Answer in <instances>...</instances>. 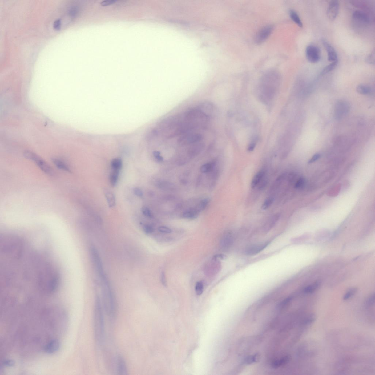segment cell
I'll use <instances>...</instances> for the list:
<instances>
[{
  "label": "cell",
  "instance_id": "52",
  "mask_svg": "<svg viewBox=\"0 0 375 375\" xmlns=\"http://www.w3.org/2000/svg\"><path fill=\"white\" fill-rule=\"evenodd\" d=\"M161 281L162 284L164 286L166 287L167 286V280H166L165 272H162V273Z\"/></svg>",
  "mask_w": 375,
  "mask_h": 375
},
{
  "label": "cell",
  "instance_id": "32",
  "mask_svg": "<svg viewBox=\"0 0 375 375\" xmlns=\"http://www.w3.org/2000/svg\"><path fill=\"white\" fill-rule=\"evenodd\" d=\"M195 291L196 294L198 295H200L202 294L203 291H204V285L201 281H198L197 282L195 286Z\"/></svg>",
  "mask_w": 375,
  "mask_h": 375
},
{
  "label": "cell",
  "instance_id": "40",
  "mask_svg": "<svg viewBox=\"0 0 375 375\" xmlns=\"http://www.w3.org/2000/svg\"><path fill=\"white\" fill-rule=\"evenodd\" d=\"M375 302V295L374 294L372 295V296L369 297L367 300L366 302V305L367 307H368L372 306L374 304Z\"/></svg>",
  "mask_w": 375,
  "mask_h": 375
},
{
  "label": "cell",
  "instance_id": "47",
  "mask_svg": "<svg viewBox=\"0 0 375 375\" xmlns=\"http://www.w3.org/2000/svg\"><path fill=\"white\" fill-rule=\"evenodd\" d=\"M133 192H134V194L135 195L139 197H142L143 195V193L142 190L138 188H134L133 189Z\"/></svg>",
  "mask_w": 375,
  "mask_h": 375
},
{
  "label": "cell",
  "instance_id": "36",
  "mask_svg": "<svg viewBox=\"0 0 375 375\" xmlns=\"http://www.w3.org/2000/svg\"><path fill=\"white\" fill-rule=\"evenodd\" d=\"M306 183V181L305 179L303 178H301L296 183L295 188L297 189L302 188L305 186Z\"/></svg>",
  "mask_w": 375,
  "mask_h": 375
},
{
  "label": "cell",
  "instance_id": "34",
  "mask_svg": "<svg viewBox=\"0 0 375 375\" xmlns=\"http://www.w3.org/2000/svg\"><path fill=\"white\" fill-rule=\"evenodd\" d=\"M274 198L272 197H270V198L266 199L265 200L264 204H263L262 208L263 210H266L271 205L272 203L274 202Z\"/></svg>",
  "mask_w": 375,
  "mask_h": 375
},
{
  "label": "cell",
  "instance_id": "25",
  "mask_svg": "<svg viewBox=\"0 0 375 375\" xmlns=\"http://www.w3.org/2000/svg\"><path fill=\"white\" fill-rule=\"evenodd\" d=\"M122 160L120 158H116L112 160L111 167L113 170L119 171L122 167Z\"/></svg>",
  "mask_w": 375,
  "mask_h": 375
},
{
  "label": "cell",
  "instance_id": "11",
  "mask_svg": "<svg viewBox=\"0 0 375 375\" xmlns=\"http://www.w3.org/2000/svg\"><path fill=\"white\" fill-rule=\"evenodd\" d=\"M339 1H332L330 2L327 11V15L330 20L333 21L335 20L339 14Z\"/></svg>",
  "mask_w": 375,
  "mask_h": 375
},
{
  "label": "cell",
  "instance_id": "20",
  "mask_svg": "<svg viewBox=\"0 0 375 375\" xmlns=\"http://www.w3.org/2000/svg\"><path fill=\"white\" fill-rule=\"evenodd\" d=\"M52 161L56 167L60 169L68 172H71V170L69 166L61 160L57 159V158H53L52 159Z\"/></svg>",
  "mask_w": 375,
  "mask_h": 375
},
{
  "label": "cell",
  "instance_id": "19",
  "mask_svg": "<svg viewBox=\"0 0 375 375\" xmlns=\"http://www.w3.org/2000/svg\"><path fill=\"white\" fill-rule=\"evenodd\" d=\"M280 217V216L279 214H276L272 216L265 225L264 231L265 232L270 231L277 223L278 220L279 219Z\"/></svg>",
  "mask_w": 375,
  "mask_h": 375
},
{
  "label": "cell",
  "instance_id": "23",
  "mask_svg": "<svg viewBox=\"0 0 375 375\" xmlns=\"http://www.w3.org/2000/svg\"><path fill=\"white\" fill-rule=\"evenodd\" d=\"M356 90L358 93L366 95L370 94L372 89L370 87L366 85H360L357 86Z\"/></svg>",
  "mask_w": 375,
  "mask_h": 375
},
{
  "label": "cell",
  "instance_id": "51",
  "mask_svg": "<svg viewBox=\"0 0 375 375\" xmlns=\"http://www.w3.org/2000/svg\"><path fill=\"white\" fill-rule=\"evenodd\" d=\"M227 258V256L223 254H216L213 256V259L214 260H224Z\"/></svg>",
  "mask_w": 375,
  "mask_h": 375
},
{
  "label": "cell",
  "instance_id": "9",
  "mask_svg": "<svg viewBox=\"0 0 375 375\" xmlns=\"http://www.w3.org/2000/svg\"><path fill=\"white\" fill-rule=\"evenodd\" d=\"M352 19L355 24L359 26H366L370 23V18L369 15L360 10L355 11L353 12Z\"/></svg>",
  "mask_w": 375,
  "mask_h": 375
},
{
  "label": "cell",
  "instance_id": "21",
  "mask_svg": "<svg viewBox=\"0 0 375 375\" xmlns=\"http://www.w3.org/2000/svg\"><path fill=\"white\" fill-rule=\"evenodd\" d=\"M233 240L232 235L231 234L226 235L222 239V247L225 249L229 248L232 245Z\"/></svg>",
  "mask_w": 375,
  "mask_h": 375
},
{
  "label": "cell",
  "instance_id": "15",
  "mask_svg": "<svg viewBox=\"0 0 375 375\" xmlns=\"http://www.w3.org/2000/svg\"><path fill=\"white\" fill-rule=\"evenodd\" d=\"M116 369L118 374L121 375L127 374V369L126 363L123 357L121 356L117 357L116 362Z\"/></svg>",
  "mask_w": 375,
  "mask_h": 375
},
{
  "label": "cell",
  "instance_id": "8",
  "mask_svg": "<svg viewBox=\"0 0 375 375\" xmlns=\"http://www.w3.org/2000/svg\"><path fill=\"white\" fill-rule=\"evenodd\" d=\"M306 57L309 62L316 63L319 61L321 58V52L318 46L310 44L306 48Z\"/></svg>",
  "mask_w": 375,
  "mask_h": 375
},
{
  "label": "cell",
  "instance_id": "50",
  "mask_svg": "<svg viewBox=\"0 0 375 375\" xmlns=\"http://www.w3.org/2000/svg\"><path fill=\"white\" fill-rule=\"evenodd\" d=\"M61 20L60 19H57L54 23V27L56 30H59L61 27Z\"/></svg>",
  "mask_w": 375,
  "mask_h": 375
},
{
  "label": "cell",
  "instance_id": "12",
  "mask_svg": "<svg viewBox=\"0 0 375 375\" xmlns=\"http://www.w3.org/2000/svg\"><path fill=\"white\" fill-rule=\"evenodd\" d=\"M269 241L259 244L251 245L247 248L245 251V253L248 256H254L258 254L261 251L264 250L269 245Z\"/></svg>",
  "mask_w": 375,
  "mask_h": 375
},
{
  "label": "cell",
  "instance_id": "6",
  "mask_svg": "<svg viewBox=\"0 0 375 375\" xmlns=\"http://www.w3.org/2000/svg\"><path fill=\"white\" fill-rule=\"evenodd\" d=\"M350 109V104L344 100H339L336 102L334 107V115L335 118L340 120L345 117Z\"/></svg>",
  "mask_w": 375,
  "mask_h": 375
},
{
  "label": "cell",
  "instance_id": "13",
  "mask_svg": "<svg viewBox=\"0 0 375 375\" xmlns=\"http://www.w3.org/2000/svg\"><path fill=\"white\" fill-rule=\"evenodd\" d=\"M321 42L325 48L326 51L327 52L328 60L332 62L338 61V56L337 52H336L333 46L326 40L324 39V38L322 39Z\"/></svg>",
  "mask_w": 375,
  "mask_h": 375
},
{
  "label": "cell",
  "instance_id": "49",
  "mask_svg": "<svg viewBox=\"0 0 375 375\" xmlns=\"http://www.w3.org/2000/svg\"><path fill=\"white\" fill-rule=\"evenodd\" d=\"M256 139H255V140L253 141L252 142H251V143H250V145L249 146L248 148V151H252L254 149L256 145Z\"/></svg>",
  "mask_w": 375,
  "mask_h": 375
},
{
  "label": "cell",
  "instance_id": "35",
  "mask_svg": "<svg viewBox=\"0 0 375 375\" xmlns=\"http://www.w3.org/2000/svg\"><path fill=\"white\" fill-rule=\"evenodd\" d=\"M258 355H254L246 357L245 359L244 363L247 364H250L256 361L258 358Z\"/></svg>",
  "mask_w": 375,
  "mask_h": 375
},
{
  "label": "cell",
  "instance_id": "3",
  "mask_svg": "<svg viewBox=\"0 0 375 375\" xmlns=\"http://www.w3.org/2000/svg\"><path fill=\"white\" fill-rule=\"evenodd\" d=\"M38 277V283L42 288L50 292L55 291L58 283V276L53 268L45 267L40 270Z\"/></svg>",
  "mask_w": 375,
  "mask_h": 375
},
{
  "label": "cell",
  "instance_id": "31",
  "mask_svg": "<svg viewBox=\"0 0 375 375\" xmlns=\"http://www.w3.org/2000/svg\"><path fill=\"white\" fill-rule=\"evenodd\" d=\"M210 199L208 198H204L200 202L198 206V209L199 210H204L207 206L208 203L210 202Z\"/></svg>",
  "mask_w": 375,
  "mask_h": 375
},
{
  "label": "cell",
  "instance_id": "38",
  "mask_svg": "<svg viewBox=\"0 0 375 375\" xmlns=\"http://www.w3.org/2000/svg\"><path fill=\"white\" fill-rule=\"evenodd\" d=\"M366 62L370 64H374L375 63V52L374 50L366 58Z\"/></svg>",
  "mask_w": 375,
  "mask_h": 375
},
{
  "label": "cell",
  "instance_id": "16",
  "mask_svg": "<svg viewBox=\"0 0 375 375\" xmlns=\"http://www.w3.org/2000/svg\"><path fill=\"white\" fill-rule=\"evenodd\" d=\"M200 212L198 208H191L183 212V216L187 219H194L198 217Z\"/></svg>",
  "mask_w": 375,
  "mask_h": 375
},
{
  "label": "cell",
  "instance_id": "46",
  "mask_svg": "<svg viewBox=\"0 0 375 375\" xmlns=\"http://www.w3.org/2000/svg\"><path fill=\"white\" fill-rule=\"evenodd\" d=\"M153 155L156 159L159 161H163V158L160 154V152L157 151H155L153 152Z\"/></svg>",
  "mask_w": 375,
  "mask_h": 375
},
{
  "label": "cell",
  "instance_id": "30",
  "mask_svg": "<svg viewBox=\"0 0 375 375\" xmlns=\"http://www.w3.org/2000/svg\"><path fill=\"white\" fill-rule=\"evenodd\" d=\"M319 285V283L318 282H317L313 284L309 285L308 287L305 288L304 289V292L305 293L309 294L312 293L316 290V289L317 288Z\"/></svg>",
  "mask_w": 375,
  "mask_h": 375
},
{
  "label": "cell",
  "instance_id": "39",
  "mask_svg": "<svg viewBox=\"0 0 375 375\" xmlns=\"http://www.w3.org/2000/svg\"><path fill=\"white\" fill-rule=\"evenodd\" d=\"M142 212L143 214L147 217L149 218H152V214L151 212L150 209L146 207H143L142 208Z\"/></svg>",
  "mask_w": 375,
  "mask_h": 375
},
{
  "label": "cell",
  "instance_id": "24",
  "mask_svg": "<svg viewBox=\"0 0 375 375\" xmlns=\"http://www.w3.org/2000/svg\"><path fill=\"white\" fill-rule=\"evenodd\" d=\"M105 194L109 207L112 208L115 206L116 204L115 198L113 193L111 191H106Z\"/></svg>",
  "mask_w": 375,
  "mask_h": 375
},
{
  "label": "cell",
  "instance_id": "48",
  "mask_svg": "<svg viewBox=\"0 0 375 375\" xmlns=\"http://www.w3.org/2000/svg\"><path fill=\"white\" fill-rule=\"evenodd\" d=\"M321 156L320 154H316L312 156V158L308 161V163H313L316 162V160H318L320 158Z\"/></svg>",
  "mask_w": 375,
  "mask_h": 375
},
{
  "label": "cell",
  "instance_id": "22",
  "mask_svg": "<svg viewBox=\"0 0 375 375\" xmlns=\"http://www.w3.org/2000/svg\"><path fill=\"white\" fill-rule=\"evenodd\" d=\"M289 14L292 20L299 26L302 27L303 25L302 21L296 11L293 10H291L289 11Z\"/></svg>",
  "mask_w": 375,
  "mask_h": 375
},
{
  "label": "cell",
  "instance_id": "41",
  "mask_svg": "<svg viewBox=\"0 0 375 375\" xmlns=\"http://www.w3.org/2000/svg\"><path fill=\"white\" fill-rule=\"evenodd\" d=\"M79 10L78 7L76 6H73L71 7L69 9V13L71 16H75L78 13Z\"/></svg>",
  "mask_w": 375,
  "mask_h": 375
},
{
  "label": "cell",
  "instance_id": "42",
  "mask_svg": "<svg viewBox=\"0 0 375 375\" xmlns=\"http://www.w3.org/2000/svg\"><path fill=\"white\" fill-rule=\"evenodd\" d=\"M158 231L160 232L165 233H170L171 232V230L165 226H161L158 228Z\"/></svg>",
  "mask_w": 375,
  "mask_h": 375
},
{
  "label": "cell",
  "instance_id": "10",
  "mask_svg": "<svg viewBox=\"0 0 375 375\" xmlns=\"http://www.w3.org/2000/svg\"><path fill=\"white\" fill-rule=\"evenodd\" d=\"M273 30V26L272 25H268L262 28L256 34L255 42L258 44L262 43L270 36Z\"/></svg>",
  "mask_w": 375,
  "mask_h": 375
},
{
  "label": "cell",
  "instance_id": "43",
  "mask_svg": "<svg viewBox=\"0 0 375 375\" xmlns=\"http://www.w3.org/2000/svg\"><path fill=\"white\" fill-rule=\"evenodd\" d=\"M143 230L145 233L147 234H150L153 233L154 231V228L152 226L148 225L144 226Z\"/></svg>",
  "mask_w": 375,
  "mask_h": 375
},
{
  "label": "cell",
  "instance_id": "17",
  "mask_svg": "<svg viewBox=\"0 0 375 375\" xmlns=\"http://www.w3.org/2000/svg\"><path fill=\"white\" fill-rule=\"evenodd\" d=\"M265 175L264 172L263 171H259L253 177L251 183V187L254 188L263 179Z\"/></svg>",
  "mask_w": 375,
  "mask_h": 375
},
{
  "label": "cell",
  "instance_id": "33",
  "mask_svg": "<svg viewBox=\"0 0 375 375\" xmlns=\"http://www.w3.org/2000/svg\"><path fill=\"white\" fill-rule=\"evenodd\" d=\"M356 292L357 289L355 288H352L349 289L344 295L343 298L344 300H347L351 298L354 295Z\"/></svg>",
  "mask_w": 375,
  "mask_h": 375
},
{
  "label": "cell",
  "instance_id": "28",
  "mask_svg": "<svg viewBox=\"0 0 375 375\" xmlns=\"http://www.w3.org/2000/svg\"><path fill=\"white\" fill-rule=\"evenodd\" d=\"M289 360V357L288 356H285L280 359H278L274 361L272 363V366L276 368L282 366L286 363L288 362Z\"/></svg>",
  "mask_w": 375,
  "mask_h": 375
},
{
  "label": "cell",
  "instance_id": "2",
  "mask_svg": "<svg viewBox=\"0 0 375 375\" xmlns=\"http://www.w3.org/2000/svg\"><path fill=\"white\" fill-rule=\"evenodd\" d=\"M103 307L102 301L98 295L95 301L93 314V327L95 339L98 345L103 343L105 337V322Z\"/></svg>",
  "mask_w": 375,
  "mask_h": 375
},
{
  "label": "cell",
  "instance_id": "27",
  "mask_svg": "<svg viewBox=\"0 0 375 375\" xmlns=\"http://www.w3.org/2000/svg\"><path fill=\"white\" fill-rule=\"evenodd\" d=\"M113 171L110 174V181L112 186L115 187L116 185L118 180L119 171L115 170Z\"/></svg>",
  "mask_w": 375,
  "mask_h": 375
},
{
  "label": "cell",
  "instance_id": "7",
  "mask_svg": "<svg viewBox=\"0 0 375 375\" xmlns=\"http://www.w3.org/2000/svg\"><path fill=\"white\" fill-rule=\"evenodd\" d=\"M25 156L26 158L34 161L44 172L49 175H53L52 170L43 160L40 159L35 154L30 152H26Z\"/></svg>",
  "mask_w": 375,
  "mask_h": 375
},
{
  "label": "cell",
  "instance_id": "26",
  "mask_svg": "<svg viewBox=\"0 0 375 375\" xmlns=\"http://www.w3.org/2000/svg\"><path fill=\"white\" fill-rule=\"evenodd\" d=\"M216 163L215 162H210L203 165L200 168V171L203 173H208L210 172L213 170L215 167Z\"/></svg>",
  "mask_w": 375,
  "mask_h": 375
},
{
  "label": "cell",
  "instance_id": "45",
  "mask_svg": "<svg viewBox=\"0 0 375 375\" xmlns=\"http://www.w3.org/2000/svg\"><path fill=\"white\" fill-rule=\"evenodd\" d=\"M116 2L115 0H106L101 2L100 5L103 6H106L111 5L115 3Z\"/></svg>",
  "mask_w": 375,
  "mask_h": 375
},
{
  "label": "cell",
  "instance_id": "18",
  "mask_svg": "<svg viewBox=\"0 0 375 375\" xmlns=\"http://www.w3.org/2000/svg\"><path fill=\"white\" fill-rule=\"evenodd\" d=\"M158 188L165 190H173L175 186L173 183L165 181H159L156 183Z\"/></svg>",
  "mask_w": 375,
  "mask_h": 375
},
{
  "label": "cell",
  "instance_id": "5",
  "mask_svg": "<svg viewBox=\"0 0 375 375\" xmlns=\"http://www.w3.org/2000/svg\"><path fill=\"white\" fill-rule=\"evenodd\" d=\"M17 239L12 236L3 237L1 242V248L3 252L15 257L18 256L20 252L21 246L20 241Z\"/></svg>",
  "mask_w": 375,
  "mask_h": 375
},
{
  "label": "cell",
  "instance_id": "29",
  "mask_svg": "<svg viewBox=\"0 0 375 375\" xmlns=\"http://www.w3.org/2000/svg\"><path fill=\"white\" fill-rule=\"evenodd\" d=\"M338 61L333 62L330 64L324 67V69L322 70L321 72V75H324L328 73H329L334 69H335L336 67H337Z\"/></svg>",
  "mask_w": 375,
  "mask_h": 375
},
{
  "label": "cell",
  "instance_id": "4",
  "mask_svg": "<svg viewBox=\"0 0 375 375\" xmlns=\"http://www.w3.org/2000/svg\"><path fill=\"white\" fill-rule=\"evenodd\" d=\"M103 309L107 316L111 319L115 317L117 306L115 295L110 287L109 283L104 284L103 289Z\"/></svg>",
  "mask_w": 375,
  "mask_h": 375
},
{
  "label": "cell",
  "instance_id": "44",
  "mask_svg": "<svg viewBox=\"0 0 375 375\" xmlns=\"http://www.w3.org/2000/svg\"><path fill=\"white\" fill-rule=\"evenodd\" d=\"M3 366L6 367H12L14 366L15 362L14 361L11 359H6L3 361Z\"/></svg>",
  "mask_w": 375,
  "mask_h": 375
},
{
  "label": "cell",
  "instance_id": "1",
  "mask_svg": "<svg viewBox=\"0 0 375 375\" xmlns=\"http://www.w3.org/2000/svg\"><path fill=\"white\" fill-rule=\"evenodd\" d=\"M280 77L276 71H268L262 79L260 89L261 99L264 103H269L273 99L279 86Z\"/></svg>",
  "mask_w": 375,
  "mask_h": 375
},
{
  "label": "cell",
  "instance_id": "37",
  "mask_svg": "<svg viewBox=\"0 0 375 375\" xmlns=\"http://www.w3.org/2000/svg\"><path fill=\"white\" fill-rule=\"evenodd\" d=\"M316 320V316L314 314H311L309 315L308 317L305 318V319L303 321V324L305 325H309L313 322Z\"/></svg>",
  "mask_w": 375,
  "mask_h": 375
},
{
  "label": "cell",
  "instance_id": "14",
  "mask_svg": "<svg viewBox=\"0 0 375 375\" xmlns=\"http://www.w3.org/2000/svg\"><path fill=\"white\" fill-rule=\"evenodd\" d=\"M60 346V343L58 340H52L45 346L44 351L47 353L52 354L58 350Z\"/></svg>",
  "mask_w": 375,
  "mask_h": 375
}]
</instances>
